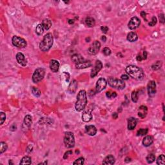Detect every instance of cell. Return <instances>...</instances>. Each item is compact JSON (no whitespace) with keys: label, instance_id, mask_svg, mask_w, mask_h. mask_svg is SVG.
Wrapping results in <instances>:
<instances>
[{"label":"cell","instance_id":"1","mask_svg":"<svg viewBox=\"0 0 165 165\" xmlns=\"http://www.w3.org/2000/svg\"><path fill=\"white\" fill-rule=\"evenodd\" d=\"M126 72L129 75V76L135 80H142L144 76L143 70L135 65H129L127 66L126 68Z\"/></svg>","mask_w":165,"mask_h":165},{"label":"cell","instance_id":"2","mask_svg":"<svg viewBox=\"0 0 165 165\" xmlns=\"http://www.w3.org/2000/svg\"><path fill=\"white\" fill-rule=\"evenodd\" d=\"M87 104V97L86 91L81 90L77 95V101L75 104V108L77 112L83 110Z\"/></svg>","mask_w":165,"mask_h":165},{"label":"cell","instance_id":"3","mask_svg":"<svg viewBox=\"0 0 165 165\" xmlns=\"http://www.w3.org/2000/svg\"><path fill=\"white\" fill-rule=\"evenodd\" d=\"M54 43V37L51 33H48L44 36L43 39L40 44V50L43 52H47L51 48Z\"/></svg>","mask_w":165,"mask_h":165},{"label":"cell","instance_id":"4","mask_svg":"<svg viewBox=\"0 0 165 165\" xmlns=\"http://www.w3.org/2000/svg\"><path fill=\"white\" fill-rule=\"evenodd\" d=\"M108 83L110 86L118 90H123L125 87V83L121 79L110 77L108 79Z\"/></svg>","mask_w":165,"mask_h":165},{"label":"cell","instance_id":"5","mask_svg":"<svg viewBox=\"0 0 165 165\" xmlns=\"http://www.w3.org/2000/svg\"><path fill=\"white\" fill-rule=\"evenodd\" d=\"M64 143L65 147L68 148H73L75 145V139L74 133L71 132H67L65 133L64 137Z\"/></svg>","mask_w":165,"mask_h":165},{"label":"cell","instance_id":"6","mask_svg":"<svg viewBox=\"0 0 165 165\" xmlns=\"http://www.w3.org/2000/svg\"><path fill=\"white\" fill-rule=\"evenodd\" d=\"M45 75V70L43 68H38L35 70L32 75V81L34 83H38L44 78Z\"/></svg>","mask_w":165,"mask_h":165},{"label":"cell","instance_id":"7","mask_svg":"<svg viewBox=\"0 0 165 165\" xmlns=\"http://www.w3.org/2000/svg\"><path fill=\"white\" fill-rule=\"evenodd\" d=\"M12 44L14 45L17 48H23L26 46V41L24 40L23 38L18 37V36H14L12 39Z\"/></svg>","mask_w":165,"mask_h":165},{"label":"cell","instance_id":"8","mask_svg":"<svg viewBox=\"0 0 165 165\" xmlns=\"http://www.w3.org/2000/svg\"><path fill=\"white\" fill-rule=\"evenodd\" d=\"M107 85V81L104 78H100L98 80L95 86V90L97 93H99L104 90Z\"/></svg>","mask_w":165,"mask_h":165},{"label":"cell","instance_id":"9","mask_svg":"<svg viewBox=\"0 0 165 165\" xmlns=\"http://www.w3.org/2000/svg\"><path fill=\"white\" fill-rule=\"evenodd\" d=\"M101 48V43L98 41H95L89 47V53L91 55H95L99 51Z\"/></svg>","mask_w":165,"mask_h":165},{"label":"cell","instance_id":"10","mask_svg":"<svg viewBox=\"0 0 165 165\" xmlns=\"http://www.w3.org/2000/svg\"><path fill=\"white\" fill-rule=\"evenodd\" d=\"M141 24V21L138 17H133L130 20L128 24V28L130 30H135L138 28Z\"/></svg>","mask_w":165,"mask_h":165},{"label":"cell","instance_id":"11","mask_svg":"<svg viewBox=\"0 0 165 165\" xmlns=\"http://www.w3.org/2000/svg\"><path fill=\"white\" fill-rule=\"evenodd\" d=\"M102 68H103V64H102V63L100 61H99V60L96 61L95 65L93 67V69H92L91 74H90L91 77H94L95 76H96L97 74L99 72V71L101 70Z\"/></svg>","mask_w":165,"mask_h":165},{"label":"cell","instance_id":"12","mask_svg":"<svg viewBox=\"0 0 165 165\" xmlns=\"http://www.w3.org/2000/svg\"><path fill=\"white\" fill-rule=\"evenodd\" d=\"M32 118L31 115H27L25 117L23 124L22 125V129L24 132H26V131H27L28 129H29L31 124H32Z\"/></svg>","mask_w":165,"mask_h":165},{"label":"cell","instance_id":"13","mask_svg":"<svg viewBox=\"0 0 165 165\" xmlns=\"http://www.w3.org/2000/svg\"><path fill=\"white\" fill-rule=\"evenodd\" d=\"M148 95L150 97L153 96L156 92V84L154 81H150L147 86Z\"/></svg>","mask_w":165,"mask_h":165},{"label":"cell","instance_id":"14","mask_svg":"<svg viewBox=\"0 0 165 165\" xmlns=\"http://www.w3.org/2000/svg\"><path fill=\"white\" fill-rule=\"evenodd\" d=\"M16 60L18 62V63L22 66H26V64H27V61H26L25 56L21 52H19L17 54V55H16Z\"/></svg>","mask_w":165,"mask_h":165},{"label":"cell","instance_id":"15","mask_svg":"<svg viewBox=\"0 0 165 165\" xmlns=\"http://www.w3.org/2000/svg\"><path fill=\"white\" fill-rule=\"evenodd\" d=\"M50 69L52 72H57L60 69V63L55 60H52L50 62Z\"/></svg>","mask_w":165,"mask_h":165},{"label":"cell","instance_id":"16","mask_svg":"<svg viewBox=\"0 0 165 165\" xmlns=\"http://www.w3.org/2000/svg\"><path fill=\"white\" fill-rule=\"evenodd\" d=\"M92 66V63L90 61H81L77 64H75V67L78 69H83L90 67Z\"/></svg>","mask_w":165,"mask_h":165},{"label":"cell","instance_id":"17","mask_svg":"<svg viewBox=\"0 0 165 165\" xmlns=\"http://www.w3.org/2000/svg\"><path fill=\"white\" fill-rule=\"evenodd\" d=\"M85 132L88 135L90 136H94L96 134L97 129L94 126L89 125L85 127Z\"/></svg>","mask_w":165,"mask_h":165},{"label":"cell","instance_id":"18","mask_svg":"<svg viewBox=\"0 0 165 165\" xmlns=\"http://www.w3.org/2000/svg\"><path fill=\"white\" fill-rule=\"evenodd\" d=\"M147 112H148V108L146 106H141L139 108V112H138V115L141 118H144L147 116Z\"/></svg>","mask_w":165,"mask_h":165},{"label":"cell","instance_id":"19","mask_svg":"<svg viewBox=\"0 0 165 165\" xmlns=\"http://www.w3.org/2000/svg\"><path fill=\"white\" fill-rule=\"evenodd\" d=\"M153 143V137L151 135H147L143 140V144L144 147H150Z\"/></svg>","mask_w":165,"mask_h":165},{"label":"cell","instance_id":"20","mask_svg":"<svg viewBox=\"0 0 165 165\" xmlns=\"http://www.w3.org/2000/svg\"><path fill=\"white\" fill-rule=\"evenodd\" d=\"M137 125V121L134 118H130L128 120V129L130 130H132L135 128Z\"/></svg>","mask_w":165,"mask_h":165},{"label":"cell","instance_id":"21","mask_svg":"<svg viewBox=\"0 0 165 165\" xmlns=\"http://www.w3.org/2000/svg\"><path fill=\"white\" fill-rule=\"evenodd\" d=\"M77 89V83L75 80H72L69 86V91L71 94H74Z\"/></svg>","mask_w":165,"mask_h":165},{"label":"cell","instance_id":"22","mask_svg":"<svg viewBox=\"0 0 165 165\" xmlns=\"http://www.w3.org/2000/svg\"><path fill=\"white\" fill-rule=\"evenodd\" d=\"M115 162V157L112 155H108L103 161V164H114Z\"/></svg>","mask_w":165,"mask_h":165},{"label":"cell","instance_id":"23","mask_svg":"<svg viewBox=\"0 0 165 165\" xmlns=\"http://www.w3.org/2000/svg\"><path fill=\"white\" fill-rule=\"evenodd\" d=\"M92 119V115L91 112L89 111L84 112L83 115H82V119L84 122L88 123V122L90 121Z\"/></svg>","mask_w":165,"mask_h":165},{"label":"cell","instance_id":"24","mask_svg":"<svg viewBox=\"0 0 165 165\" xmlns=\"http://www.w3.org/2000/svg\"><path fill=\"white\" fill-rule=\"evenodd\" d=\"M72 61L74 63L77 64L81 62V61H83L84 58L83 57V56H82L81 55H80V54H75L72 56Z\"/></svg>","mask_w":165,"mask_h":165},{"label":"cell","instance_id":"25","mask_svg":"<svg viewBox=\"0 0 165 165\" xmlns=\"http://www.w3.org/2000/svg\"><path fill=\"white\" fill-rule=\"evenodd\" d=\"M138 39V36H137V34L134 32H131L127 36V40L130 42H135Z\"/></svg>","mask_w":165,"mask_h":165},{"label":"cell","instance_id":"26","mask_svg":"<svg viewBox=\"0 0 165 165\" xmlns=\"http://www.w3.org/2000/svg\"><path fill=\"white\" fill-rule=\"evenodd\" d=\"M42 25L43 26V28L45 30L48 31V29H50V28L52 26V22L50 20L48 19H45L43 20L42 22Z\"/></svg>","mask_w":165,"mask_h":165},{"label":"cell","instance_id":"27","mask_svg":"<svg viewBox=\"0 0 165 165\" xmlns=\"http://www.w3.org/2000/svg\"><path fill=\"white\" fill-rule=\"evenodd\" d=\"M85 23H86V25H87L89 27H93L95 24V20H94L93 17H87V18H86V20H85Z\"/></svg>","mask_w":165,"mask_h":165},{"label":"cell","instance_id":"28","mask_svg":"<svg viewBox=\"0 0 165 165\" xmlns=\"http://www.w3.org/2000/svg\"><path fill=\"white\" fill-rule=\"evenodd\" d=\"M32 162V159L29 156H25L21 160L20 164H30Z\"/></svg>","mask_w":165,"mask_h":165},{"label":"cell","instance_id":"29","mask_svg":"<svg viewBox=\"0 0 165 165\" xmlns=\"http://www.w3.org/2000/svg\"><path fill=\"white\" fill-rule=\"evenodd\" d=\"M44 28L43 26L42 25V24H39L37 26H36V32L37 35L40 36V35L43 34L44 32Z\"/></svg>","mask_w":165,"mask_h":165},{"label":"cell","instance_id":"30","mask_svg":"<svg viewBox=\"0 0 165 165\" xmlns=\"http://www.w3.org/2000/svg\"><path fill=\"white\" fill-rule=\"evenodd\" d=\"M157 164L159 165H164L165 164V157L163 154L159 156L157 159Z\"/></svg>","mask_w":165,"mask_h":165},{"label":"cell","instance_id":"31","mask_svg":"<svg viewBox=\"0 0 165 165\" xmlns=\"http://www.w3.org/2000/svg\"><path fill=\"white\" fill-rule=\"evenodd\" d=\"M161 66H162V62H161V61H158L152 65V69L153 70H159V69H161Z\"/></svg>","mask_w":165,"mask_h":165},{"label":"cell","instance_id":"32","mask_svg":"<svg viewBox=\"0 0 165 165\" xmlns=\"http://www.w3.org/2000/svg\"><path fill=\"white\" fill-rule=\"evenodd\" d=\"M148 130L147 128H141L139 130L137 131V136H143L145 135L148 133Z\"/></svg>","mask_w":165,"mask_h":165},{"label":"cell","instance_id":"33","mask_svg":"<svg viewBox=\"0 0 165 165\" xmlns=\"http://www.w3.org/2000/svg\"><path fill=\"white\" fill-rule=\"evenodd\" d=\"M7 143H5V142H1L0 143V153H3V152H5L7 150Z\"/></svg>","mask_w":165,"mask_h":165},{"label":"cell","instance_id":"34","mask_svg":"<svg viewBox=\"0 0 165 165\" xmlns=\"http://www.w3.org/2000/svg\"><path fill=\"white\" fill-rule=\"evenodd\" d=\"M146 159H147V161L148 163H152L155 161V159H156V157H155V156L153 153H150V154L148 155Z\"/></svg>","mask_w":165,"mask_h":165},{"label":"cell","instance_id":"35","mask_svg":"<svg viewBox=\"0 0 165 165\" xmlns=\"http://www.w3.org/2000/svg\"><path fill=\"white\" fill-rule=\"evenodd\" d=\"M32 94H33V95L36 97H40L41 94V91L36 87L32 88Z\"/></svg>","mask_w":165,"mask_h":165},{"label":"cell","instance_id":"36","mask_svg":"<svg viewBox=\"0 0 165 165\" xmlns=\"http://www.w3.org/2000/svg\"><path fill=\"white\" fill-rule=\"evenodd\" d=\"M84 162H85V159H84L83 157H79V158H78L77 159L75 160V161L73 162V164H74L81 165V164H83Z\"/></svg>","mask_w":165,"mask_h":165},{"label":"cell","instance_id":"37","mask_svg":"<svg viewBox=\"0 0 165 165\" xmlns=\"http://www.w3.org/2000/svg\"><path fill=\"white\" fill-rule=\"evenodd\" d=\"M132 100L134 103H137L138 101V94L136 91H133L132 93Z\"/></svg>","mask_w":165,"mask_h":165},{"label":"cell","instance_id":"38","mask_svg":"<svg viewBox=\"0 0 165 165\" xmlns=\"http://www.w3.org/2000/svg\"><path fill=\"white\" fill-rule=\"evenodd\" d=\"M106 95L108 98H115L117 97V94L115 92H112L109 91L106 93Z\"/></svg>","mask_w":165,"mask_h":165},{"label":"cell","instance_id":"39","mask_svg":"<svg viewBox=\"0 0 165 165\" xmlns=\"http://www.w3.org/2000/svg\"><path fill=\"white\" fill-rule=\"evenodd\" d=\"M103 52L105 56H110L111 54V50L109 48L105 47L103 50Z\"/></svg>","mask_w":165,"mask_h":165},{"label":"cell","instance_id":"40","mask_svg":"<svg viewBox=\"0 0 165 165\" xmlns=\"http://www.w3.org/2000/svg\"><path fill=\"white\" fill-rule=\"evenodd\" d=\"M157 18H156V17H155V16H153V17H152V20H151L150 22L148 23V25H150V26H155V25H156V23H157Z\"/></svg>","mask_w":165,"mask_h":165},{"label":"cell","instance_id":"41","mask_svg":"<svg viewBox=\"0 0 165 165\" xmlns=\"http://www.w3.org/2000/svg\"><path fill=\"white\" fill-rule=\"evenodd\" d=\"M0 118H1V124H3L6 119L5 114L3 112H1V114H0Z\"/></svg>","mask_w":165,"mask_h":165},{"label":"cell","instance_id":"42","mask_svg":"<svg viewBox=\"0 0 165 165\" xmlns=\"http://www.w3.org/2000/svg\"><path fill=\"white\" fill-rule=\"evenodd\" d=\"M72 153V151H71V150L67 151V152L65 153V155H64V156H63L64 159H66L69 157V156H70V155H71Z\"/></svg>","mask_w":165,"mask_h":165},{"label":"cell","instance_id":"43","mask_svg":"<svg viewBox=\"0 0 165 165\" xmlns=\"http://www.w3.org/2000/svg\"><path fill=\"white\" fill-rule=\"evenodd\" d=\"M101 31L103 33L106 34L107 33V31H108V28L106 26H102L101 27Z\"/></svg>","mask_w":165,"mask_h":165},{"label":"cell","instance_id":"44","mask_svg":"<svg viewBox=\"0 0 165 165\" xmlns=\"http://www.w3.org/2000/svg\"><path fill=\"white\" fill-rule=\"evenodd\" d=\"M159 20L160 21H161L162 23H164V16L163 14H161L159 15Z\"/></svg>","mask_w":165,"mask_h":165},{"label":"cell","instance_id":"45","mask_svg":"<svg viewBox=\"0 0 165 165\" xmlns=\"http://www.w3.org/2000/svg\"><path fill=\"white\" fill-rule=\"evenodd\" d=\"M121 80H128V79H129V76L127 75H126V74H124V75H121Z\"/></svg>","mask_w":165,"mask_h":165},{"label":"cell","instance_id":"46","mask_svg":"<svg viewBox=\"0 0 165 165\" xmlns=\"http://www.w3.org/2000/svg\"><path fill=\"white\" fill-rule=\"evenodd\" d=\"M141 16L142 17H143V19H144V20H145L146 21H147V18H146V16H147V13H146V12H141Z\"/></svg>","mask_w":165,"mask_h":165},{"label":"cell","instance_id":"47","mask_svg":"<svg viewBox=\"0 0 165 165\" xmlns=\"http://www.w3.org/2000/svg\"><path fill=\"white\" fill-rule=\"evenodd\" d=\"M147 51H144L143 52V60H147Z\"/></svg>","mask_w":165,"mask_h":165},{"label":"cell","instance_id":"48","mask_svg":"<svg viewBox=\"0 0 165 165\" xmlns=\"http://www.w3.org/2000/svg\"><path fill=\"white\" fill-rule=\"evenodd\" d=\"M10 129H11V130H12V131H15L16 130V126L15 125V124H13V125L11 126V128H10Z\"/></svg>","mask_w":165,"mask_h":165},{"label":"cell","instance_id":"49","mask_svg":"<svg viewBox=\"0 0 165 165\" xmlns=\"http://www.w3.org/2000/svg\"><path fill=\"white\" fill-rule=\"evenodd\" d=\"M137 61H142V60H143V57H142L140 55H138V56H137Z\"/></svg>","mask_w":165,"mask_h":165},{"label":"cell","instance_id":"50","mask_svg":"<svg viewBox=\"0 0 165 165\" xmlns=\"http://www.w3.org/2000/svg\"><path fill=\"white\" fill-rule=\"evenodd\" d=\"M101 40L103 41V42H106V36H102Z\"/></svg>","mask_w":165,"mask_h":165},{"label":"cell","instance_id":"51","mask_svg":"<svg viewBox=\"0 0 165 165\" xmlns=\"http://www.w3.org/2000/svg\"><path fill=\"white\" fill-rule=\"evenodd\" d=\"M131 161V159L129 158V157H127V158L125 159V162H129Z\"/></svg>","mask_w":165,"mask_h":165},{"label":"cell","instance_id":"52","mask_svg":"<svg viewBox=\"0 0 165 165\" xmlns=\"http://www.w3.org/2000/svg\"><path fill=\"white\" fill-rule=\"evenodd\" d=\"M68 22H69V24H70V25H71V24L74 23V20H69V21H68Z\"/></svg>","mask_w":165,"mask_h":165},{"label":"cell","instance_id":"53","mask_svg":"<svg viewBox=\"0 0 165 165\" xmlns=\"http://www.w3.org/2000/svg\"><path fill=\"white\" fill-rule=\"evenodd\" d=\"M113 118H114V119H117L118 118V114L117 113H114L113 114Z\"/></svg>","mask_w":165,"mask_h":165}]
</instances>
